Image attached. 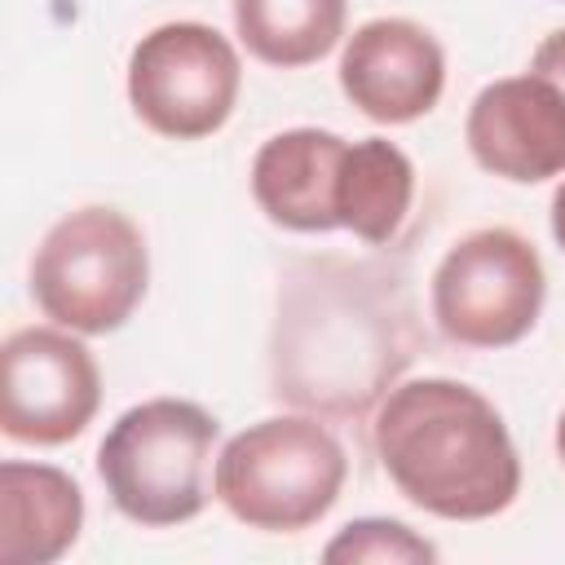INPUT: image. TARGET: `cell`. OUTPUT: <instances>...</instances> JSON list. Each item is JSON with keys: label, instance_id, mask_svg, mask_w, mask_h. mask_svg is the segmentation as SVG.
Returning <instances> with one entry per match:
<instances>
[{"label": "cell", "instance_id": "obj_15", "mask_svg": "<svg viewBox=\"0 0 565 565\" xmlns=\"http://www.w3.org/2000/svg\"><path fill=\"white\" fill-rule=\"evenodd\" d=\"M327 561H375V565H411V561H437V547L428 539H419L411 525L402 521H384V516H366V521H349L322 552Z\"/></svg>", "mask_w": 565, "mask_h": 565}, {"label": "cell", "instance_id": "obj_1", "mask_svg": "<svg viewBox=\"0 0 565 565\" xmlns=\"http://www.w3.org/2000/svg\"><path fill=\"white\" fill-rule=\"evenodd\" d=\"M415 353L419 322L397 269L322 256L282 274L269 335L278 402L327 419H362Z\"/></svg>", "mask_w": 565, "mask_h": 565}, {"label": "cell", "instance_id": "obj_17", "mask_svg": "<svg viewBox=\"0 0 565 565\" xmlns=\"http://www.w3.org/2000/svg\"><path fill=\"white\" fill-rule=\"evenodd\" d=\"M552 234H556V243L565 247V181H561L556 194H552Z\"/></svg>", "mask_w": 565, "mask_h": 565}, {"label": "cell", "instance_id": "obj_5", "mask_svg": "<svg viewBox=\"0 0 565 565\" xmlns=\"http://www.w3.org/2000/svg\"><path fill=\"white\" fill-rule=\"evenodd\" d=\"M150 282L141 230L115 207L62 216L31 256V296L66 331L106 335L132 318Z\"/></svg>", "mask_w": 565, "mask_h": 565}, {"label": "cell", "instance_id": "obj_12", "mask_svg": "<svg viewBox=\"0 0 565 565\" xmlns=\"http://www.w3.org/2000/svg\"><path fill=\"white\" fill-rule=\"evenodd\" d=\"M84 525V494L75 477L53 463H0V561L49 565L75 547Z\"/></svg>", "mask_w": 565, "mask_h": 565}, {"label": "cell", "instance_id": "obj_9", "mask_svg": "<svg viewBox=\"0 0 565 565\" xmlns=\"http://www.w3.org/2000/svg\"><path fill=\"white\" fill-rule=\"evenodd\" d=\"M344 97L375 124H411L428 115L446 88V53L411 18L362 22L340 53Z\"/></svg>", "mask_w": 565, "mask_h": 565}, {"label": "cell", "instance_id": "obj_13", "mask_svg": "<svg viewBox=\"0 0 565 565\" xmlns=\"http://www.w3.org/2000/svg\"><path fill=\"white\" fill-rule=\"evenodd\" d=\"M411 199H415V168L393 141H384V137L349 141L340 181H335V225L340 230L380 247L406 221Z\"/></svg>", "mask_w": 565, "mask_h": 565}, {"label": "cell", "instance_id": "obj_6", "mask_svg": "<svg viewBox=\"0 0 565 565\" xmlns=\"http://www.w3.org/2000/svg\"><path fill=\"white\" fill-rule=\"evenodd\" d=\"M547 274L530 238L508 225L463 234L433 269V318L450 344L508 349L543 313Z\"/></svg>", "mask_w": 565, "mask_h": 565}, {"label": "cell", "instance_id": "obj_14", "mask_svg": "<svg viewBox=\"0 0 565 565\" xmlns=\"http://www.w3.org/2000/svg\"><path fill=\"white\" fill-rule=\"evenodd\" d=\"M234 31L265 66H309L344 35V0H234Z\"/></svg>", "mask_w": 565, "mask_h": 565}, {"label": "cell", "instance_id": "obj_11", "mask_svg": "<svg viewBox=\"0 0 565 565\" xmlns=\"http://www.w3.org/2000/svg\"><path fill=\"white\" fill-rule=\"evenodd\" d=\"M349 141L327 128H287L252 159L256 207L296 234H327L335 225V181Z\"/></svg>", "mask_w": 565, "mask_h": 565}, {"label": "cell", "instance_id": "obj_8", "mask_svg": "<svg viewBox=\"0 0 565 565\" xmlns=\"http://www.w3.org/2000/svg\"><path fill=\"white\" fill-rule=\"evenodd\" d=\"M102 406L93 353L53 327H22L0 349V428L26 446L79 437Z\"/></svg>", "mask_w": 565, "mask_h": 565}, {"label": "cell", "instance_id": "obj_16", "mask_svg": "<svg viewBox=\"0 0 565 565\" xmlns=\"http://www.w3.org/2000/svg\"><path fill=\"white\" fill-rule=\"evenodd\" d=\"M530 71H534V75H543V79H552V84L565 93V31H552V35L534 49Z\"/></svg>", "mask_w": 565, "mask_h": 565}, {"label": "cell", "instance_id": "obj_10", "mask_svg": "<svg viewBox=\"0 0 565 565\" xmlns=\"http://www.w3.org/2000/svg\"><path fill=\"white\" fill-rule=\"evenodd\" d=\"M468 150L503 181H547L565 172V93L543 75L486 84L468 106Z\"/></svg>", "mask_w": 565, "mask_h": 565}, {"label": "cell", "instance_id": "obj_7", "mask_svg": "<svg viewBox=\"0 0 565 565\" xmlns=\"http://www.w3.org/2000/svg\"><path fill=\"white\" fill-rule=\"evenodd\" d=\"M243 66L234 44L203 22H163L128 57V102L168 141L212 137L238 102Z\"/></svg>", "mask_w": 565, "mask_h": 565}, {"label": "cell", "instance_id": "obj_4", "mask_svg": "<svg viewBox=\"0 0 565 565\" xmlns=\"http://www.w3.org/2000/svg\"><path fill=\"white\" fill-rule=\"evenodd\" d=\"M216 419L181 397L124 411L97 446V477L110 503L137 525H181L207 503V459Z\"/></svg>", "mask_w": 565, "mask_h": 565}, {"label": "cell", "instance_id": "obj_3", "mask_svg": "<svg viewBox=\"0 0 565 565\" xmlns=\"http://www.w3.org/2000/svg\"><path fill=\"white\" fill-rule=\"evenodd\" d=\"M349 477L344 446L313 415H274L243 428L216 459L212 486L234 521L265 534L318 525Z\"/></svg>", "mask_w": 565, "mask_h": 565}, {"label": "cell", "instance_id": "obj_18", "mask_svg": "<svg viewBox=\"0 0 565 565\" xmlns=\"http://www.w3.org/2000/svg\"><path fill=\"white\" fill-rule=\"evenodd\" d=\"M556 455H561V463H565V411H561V419H556Z\"/></svg>", "mask_w": 565, "mask_h": 565}, {"label": "cell", "instance_id": "obj_2", "mask_svg": "<svg viewBox=\"0 0 565 565\" xmlns=\"http://www.w3.org/2000/svg\"><path fill=\"white\" fill-rule=\"evenodd\" d=\"M388 481L441 521H486L512 508L521 459L503 415L459 380L397 384L371 424Z\"/></svg>", "mask_w": 565, "mask_h": 565}]
</instances>
